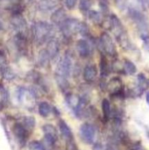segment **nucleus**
<instances>
[{"label":"nucleus","mask_w":149,"mask_h":150,"mask_svg":"<svg viewBox=\"0 0 149 150\" xmlns=\"http://www.w3.org/2000/svg\"><path fill=\"white\" fill-rule=\"evenodd\" d=\"M53 34L52 26L48 23L39 22L35 23L32 29V35L35 42L39 45H42L48 40H51Z\"/></svg>","instance_id":"f257e3e1"},{"label":"nucleus","mask_w":149,"mask_h":150,"mask_svg":"<svg viewBox=\"0 0 149 150\" xmlns=\"http://www.w3.org/2000/svg\"><path fill=\"white\" fill-rule=\"evenodd\" d=\"M99 45L102 51L110 57H115L117 54L115 45L112 40V38L107 32L101 34L99 38Z\"/></svg>","instance_id":"f03ea898"},{"label":"nucleus","mask_w":149,"mask_h":150,"mask_svg":"<svg viewBox=\"0 0 149 150\" xmlns=\"http://www.w3.org/2000/svg\"><path fill=\"white\" fill-rule=\"evenodd\" d=\"M79 135L84 143L91 144L93 143L96 136V129L89 123H84L80 127Z\"/></svg>","instance_id":"7ed1b4c3"},{"label":"nucleus","mask_w":149,"mask_h":150,"mask_svg":"<svg viewBox=\"0 0 149 150\" xmlns=\"http://www.w3.org/2000/svg\"><path fill=\"white\" fill-rule=\"evenodd\" d=\"M72 68V62L70 56L66 55L58 63L56 76L68 79Z\"/></svg>","instance_id":"20e7f679"},{"label":"nucleus","mask_w":149,"mask_h":150,"mask_svg":"<svg viewBox=\"0 0 149 150\" xmlns=\"http://www.w3.org/2000/svg\"><path fill=\"white\" fill-rule=\"evenodd\" d=\"M80 24V22H77L75 20L64 21L61 24L62 34L66 38H70L72 35L78 33Z\"/></svg>","instance_id":"39448f33"},{"label":"nucleus","mask_w":149,"mask_h":150,"mask_svg":"<svg viewBox=\"0 0 149 150\" xmlns=\"http://www.w3.org/2000/svg\"><path fill=\"white\" fill-rule=\"evenodd\" d=\"M0 74L7 80H12L15 78V74L8 66L7 57L2 51H0Z\"/></svg>","instance_id":"423d86ee"},{"label":"nucleus","mask_w":149,"mask_h":150,"mask_svg":"<svg viewBox=\"0 0 149 150\" xmlns=\"http://www.w3.org/2000/svg\"><path fill=\"white\" fill-rule=\"evenodd\" d=\"M13 132L14 136L18 141L20 145L23 146L26 144V140H27L28 137H29V132L28 130L25 128L23 124L20 123H15L13 127Z\"/></svg>","instance_id":"0eeeda50"},{"label":"nucleus","mask_w":149,"mask_h":150,"mask_svg":"<svg viewBox=\"0 0 149 150\" xmlns=\"http://www.w3.org/2000/svg\"><path fill=\"white\" fill-rule=\"evenodd\" d=\"M108 92L112 95H121L122 93V81L119 78H112L107 85Z\"/></svg>","instance_id":"6e6552de"},{"label":"nucleus","mask_w":149,"mask_h":150,"mask_svg":"<svg viewBox=\"0 0 149 150\" xmlns=\"http://www.w3.org/2000/svg\"><path fill=\"white\" fill-rule=\"evenodd\" d=\"M111 30L117 40L127 34L124 31L122 24L120 21L117 18L116 16H112L111 18Z\"/></svg>","instance_id":"1a4fd4ad"},{"label":"nucleus","mask_w":149,"mask_h":150,"mask_svg":"<svg viewBox=\"0 0 149 150\" xmlns=\"http://www.w3.org/2000/svg\"><path fill=\"white\" fill-rule=\"evenodd\" d=\"M76 48L80 57L83 58L88 57L91 54V45L86 40H79L76 44Z\"/></svg>","instance_id":"9d476101"},{"label":"nucleus","mask_w":149,"mask_h":150,"mask_svg":"<svg viewBox=\"0 0 149 150\" xmlns=\"http://www.w3.org/2000/svg\"><path fill=\"white\" fill-rule=\"evenodd\" d=\"M97 76V68L93 64H89L86 66L83 71V78L87 82H92Z\"/></svg>","instance_id":"9b49d317"},{"label":"nucleus","mask_w":149,"mask_h":150,"mask_svg":"<svg viewBox=\"0 0 149 150\" xmlns=\"http://www.w3.org/2000/svg\"><path fill=\"white\" fill-rule=\"evenodd\" d=\"M45 50L48 52L50 58L52 59H55L59 53V44H58V41L54 40L53 38L50 40L47 45V48Z\"/></svg>","instance_id":"f8f14e48"},{"label":"nucleus","mask_w":149,"mask_h":150,"mask_svg":"<svg viewBox=\"0 0 149 150\" xmlns=\"http://www.w3.org/2000/svg\"><path fill=\"white\" fill-rule=\"evenodd\" d=\"M58 127H59L60 132H61L62 136H64L67 141L73 140V136L72 133L71 129L70 128L67 123L63 120H61L58 124Z\"/></svg>","instance_id":"ddd939ff"},{"label":"nucleus","mask_w":149,"mask_h":150,"mask_svg":"<svg viewBox=\"0 0 149 150\" xmlns=\"http://www.w3.org/2000/svg\"><path fill=\"white\" fill-rule=\"evenodd\" d=\"M66 101L70 107H71L73 110H75L78 107L80 102V98L76 95L73 94H68L66 96Z\"/></svg>","instance_id":"4468645a"},{"label":"nucleus","mask_w":149,"mask_h":150,"mask_svg":"<svg viewBox=\"0 0 149 150\" xmlns=\"http://www.w3.org/2000/svg\"><path fill=\"white\" fill-rule=\"evenodd\" d=\"M42 130L45 134V136H51V137L53 138L56 140L58 139V135H57V130L56 127H54L53 125L51 124H46L44 125L42 127Z\"/></svg>","instance_id":"2eb2a0df"},{"label":"nucleus","mask_w":149,"mask_h":150,"mask_svg":"<svg viewBox=\"0 0 149 150\" xmlns=\"http://www.w3.org/2000/svg\"><path fill=\"white\" fill-rule=\"evenodd\" d=\"M123 69H124L123 70L125 72V73L128 75H133L137 71V67L134 65V63L128 59L124 60Z\"/></svg>","instance_id":"dca6fc26"},{"label":"nucleus","mask_w":149,"mask_h":150,"mask_svg":"<svg viewBox=\"0 0 149 150\" xmlns=\"http://www.w3.org/2000/svg\"><path fill=\"white\" fill-rule=\"evenodd\" d=\"M39 114L42 116V117H47L49 116L51 112V107L47 102H41L39 105Z\"/></svg>","instance_id":"f3484780"},{"label":"nucleus","mask_w":149,"mask_h":150,"mask_svg":"<svg viewBox=\"0 0 149 150\" xmlns=\"http://www.w3.org/2000/svg\"><path fill=\"white\" fill-rule=\"evenodd\" d=\"M102 113H103L104 119L105 120H108L111 114V107L109 100L106 99V98L103 99L102 102Z\"/></svg>","instance_id":"a211bd4d"},{"label":"nucleus","mask_w":149,"mask_h":150,"mask_svg":"<svg viewBox=\"0 0 149 150\" xmlns=\"http://www.w3.org/2000/svg\"><path fill=\"white\" fill-rule=\"evenodd\" d=\"M110 73L109 66H108V60L106 59L105 56L101 57L100 60V74L102 77H106Z\"/></svg>","instance_id":"6ab92c4d"},{"label":"nucleus","mask_w":149,"mask_h":150,"mask_svg":"<svg viewBox=\"0 0 149 150\" xmlns=\"http://www.w3.org/2000/svg\"><path fill=\"white\" fill-rule=\"evenodd\" d=\"M23 125L24 126L25 128L28 130L29 133L32 132L33 129L34 128L35 126V119L34 117H32V116H29V117H26L23 120Z\"/></svg>","instance_id":"aec40b11"},{"label":"nucleus","mask_w":149,"mask_h":150,"mask_svg":"<svg viewBox=\"0 0 149 150\" xmlns=\"http://www.w3.org/2000/svg\"><path fill=\"white\" fill-rule=\"evenodd\" d=\"M50 59L51 58H50L49 55H48V52H47V51L45 49L42 50L39 53L38 62H39V64L41 66H46L47 64H48Z\"/></svg>","instance_id":"412c9836"},{"label":"nucleus","mask_w":149,"mask_h":150,"mask_svg":"<svg viewBox=\"0 0 149 150\" xmlns=\"http://www.w3.org/2000/svg\"><path fill=\"white\" fill-rule=\"evenodd\" d=\"M137 81H138V85H137V87H138L139 92H143L145 89L147 88L148 86V82L147 79L145 77V76L143 74H140L137 76Z\"/></svg>","instance_id":"4be33fe9"},{"label":"nucleus","mask_w":149,"mask_h":150,"mask_svg":"<svg viewBox=\"0 0 149 150\" xmlns=\"http://www.w3.org/2000/svg\"><path fill=\"white\" fill-rule=\"evenodd\" d=\"M29 148L31 150H44L41 142H37V141L30 142L29 144Z\"/></svg>","instance_id":"5701e85b"},{"label":"nucleus","mask_w":149,"mask_h":150,"mask_svg":"<svg viewBox=\"0 0 149 150\" xmlns=\"http://www.w3.org/2000/svg\"><path fill=\"white\" fill-rule=\"evenodd\" d=\"M78 33H80V35H83V36H87L89 34V27H88L87 25L85 24V23H80Z\"/></svg>","instance_id":"b1692460"},{"label":"nucleus","mask_w":149,"mask_h":150,"mask_svg":"<svg viewBox=\"0 0 149 150\" xmlns=\"http://www.w3.org/2000/svg\"><path fill=\"white\" fill-rule=\"evenodd\" d=\"M67 150H78L76 144H74V142H73V140L67 141Z\"/></svg>","instance_id":"393cba45"},{"label":"nucleus","mask_w":149,"mask_h":150,"mask_svg":"<svg viewBox=\"0 0 149 150\" xmlns=\"http://www.w3.org/2000/svg\"><path fill=\"white\" fill-rule=\"evenodd\" d=\"M90 17H91V20L93 21L94 23H98L100 22V18H99V14H97L96 13H94V12H93V13H91Z\"/></svg>","instance_id":"a878e982"},{"label":"nucleus","mask_w":149,"mask_h":150,"mask_svg":"<svg viewBox=\"0 0 149 150\" xmlns=\"http://www.w3.org/2000/svg\"><path fill=\"white\" fill-rule=\"evenodd\" d=\"M93 150H105V149L103 146V145L99 143H96L93 145Z\"/></svg>","instance_id":"bb28decb"},{"label":"nucleus","mask_w":149,"mask_h":150,"mask_svg":"<svg viewBox=\"0 0 149 150\" xmlns=\"http://www.w3.org/2000/svg\"><path fill=\"white\" fill-rule=\"evenodd\" d=\"M146 102L149 105V92L146 94Z\"/></svg>","instance_id":"cd10ccee"},{"label":"nucleus","mask_w":149,"mask_h":150,"mask_svg":"<svg viewBox=\"0 0 149 150\" xmlns=\"http://www.w3.org/2000/svg\"><path fill=\"white\" fill-rule=\"evenodd\" d=\"M2 29H3V25H2V23H1V22L0 21V32H1Z\"/></svg>","instance_id":"c85d7f7f"},{"label":"nucleus","mask_w":149,"mask_h":150,"mask_svg":"<svg viewBox=\"0 0 149 150\" xmlns=\"http://www.w3.org/2000/svg\"><path fill=\"white\" fill-rule=\"evenodd\" d=\"M1 105H0V111H1Z\"/></svg>","instance_id":"c756f323"},{"label":"nucleus","mask_w":149,"mask_h":150,"mask_svg":"<svg viewBox=\"0 0 149 150\" xmlns=\"http://www.w3.org/2000/svg\"><path fill=\"white\" fill-rule=\"evenodd\" d=\"M131 150H134V149H131Z\"/></svg>","instance_id":"7c9ffc66"}]
</instances>
